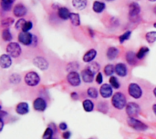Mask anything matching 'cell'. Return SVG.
<instances>
[{
  "mask_svg": "<svg viewBox=\"0 0 156 139\" xmlns=\"http://www.w3.org/2000/svg\"><path fill=\"white\" fill-rule=\"evenodd\" d=\"M112 105L113 106L114 108L118 110L124 109L127 106V100H126V97L124 96V94L122 92L115 93L112 98Z\"/></svg>",
  "mask_w": 156,
  "mask_h": 139,
  "instance_id": "1",
  "label": "cell"
},
{
  "mask_svg": "<svg viewBox=\"0 0 156 139\" xmlns=\"http://www.w3.org/2000/svg\"><path fill=\"white\" fill-rule=\"evenodd\" d=\"M140 12H141V7H140L139 4H137L136 2H133L130 4V5H129V17H130L131 21L137 22L139 19Z\"/></svg>",
  "mask_w": 156,
  "mask_h": 139,
  "instance_id": "2",
  "label": "cell"
},
{
  "mask_svg": "<svg viewBox=\"0 0 156 139\" xmlns=\"http://www.w3.org/2000/svg\"><path fill=\"white\" fill-rule=\"evenodd\" d=\"M127 124L130 127L137 130V131H145L148 129V126L145 125L144 122L136 119L135 117H129L127 119Z\"/></svg>",
  "mask_w": 156,
  "mask_h": 139,
  "instance_id": "3",
  "label": "cell"
},
{
  "mask_svg": "<svg viewBox=\"0 0 156 139\" xmlns=\"http://www.w3.org/2000/svg\"><path fill=\"white\" fill-rule=\"evenodd\" d=\"M25 83L28 86H37L39 82H40V77L38 76V74H37L36 72H28L26 76H25Z\"/></svg>",
  "mask_w": 156,
  "mask_h": 139,
  "instance_id": "4",
  "label": "cell"
},
{
  "mask_svg": "<svg viewBox=\"0 0 156 139\" xmlns=\"http://www.w3.org/2000/svg\"><path fill=\"white\" fill-rule=\"evenodd\" d=\"M6 52L7 55H9L11 57L16 58L21 55V47L17 43L11 42L6 46Z\"/></svg>",
  "mask_w": 156,
  "mask_h": 139,
  "instance_id": "5",
  "label": "cell"
},
{
  "mask_svg": "<svg viewBox=\"0 0 156 139\" xmlns=\"http://www.w3.org/2000/svg\"><path fill=\"white\" fill-rule=\"evenodd\" d=\"M128 92H129V95L132 97L135 98V99H139L143 96V89L136 83H131L129 85V86H128Z\"/></svg>",
  "mask_w": 156,
  "mask_h": 139,
  "instance_id": "6",
  "label": "cell"
},
{
  "mask_svg": "<svg viewBox=\"0 0 156 139\" xmlns=\"http://www.w3.org/2000/svg\"><path fill=\"white\" fill-rule=\"evenodd\" d=\"M125 110H126V114L129 116V117H136L137 116H139L141 108L138 104H136L134 102H131V103L127 104Z\"/></svg>",
  "mask_w": 156,
  "mask_h": 139,
  "instance_id": "7",
  "label": "cell"
},
{
  "mask_svg": "<svg viewBox=\"0 0 156 139\" xmlns=\"http://www.w3.org/2000/svg\"><path fill=\"white\" fill-rule=\"evenodd\" d=\"M67 80L68 83L71 86H79L81 83L80 76L78 72H69L67 76Z\"/></svg>",
  "mask_w": 156,
  "mask_h": 139,
  "instance_id": "8",
  "label": "cell"
},
{
  "mask_svg": "<svg viewBox=\"0 0 156 139\" xmlns=\"http://www.w3.org/2000/svg\"><path fill=\"white\" fill-rule=\"evenodd\" d=\"M33 38H34V36L30 34L29 32H21L18 35V41L25 46L32 45Z\"/></svg>",
  "mask_w": 156,
  "mask_h": 139,
  "instance_id": "9",
  "label": "cell"
},
{
  "mask_svg": "<svg viewBox=\"0 0 156 139\" xmlns=\"http://www.w3.org/2000/svg\"><path fill=\"white\" fill-rule=\"evenodd\" d=\"M33 107L36 111L38 112H44L47 107H48V104L46 102V100L42 97H37L34 102H33Z\"/></svg>",
  "mask_w": 156,
  "mask_h": 139,
  "instance_id": "10",
  "label": "cell"
},
{
  "mask_svg": "<svg viewBox=\"0 0 156 139\" xmlns=\"http://www.w3.org/2000/svg\"><path fill=\"white\" fill-rule=\"evenodd\" d=\"M100 94L103 98H109L112 97L113 90L112 86H110L109 84H103L100 88Z\"/></svg>",
  "mask_w": 156,
  "mask_h": 139,
  "instance_id": "11",
  "label": "cell"
},
{
  "mask_svg": "<svg viewBox=\"0 0 156 139\" xmlns=\"http://www.w3.org/2000/svg\"><path fill=\"white\" fill-rule=\"evenodd\" d=\"M33 63H34V65L36 66H37L42 71H46L48 68V62L45 58H43L41 56L35 57L34 60H33Z\"/></svg>",
  "mask_w": 156,
  "mask_h": 139,
  "instance_id": "12",
  "label": "cell"
},
{
  "mask_svg": "<svg viewBox=\"0 0 156 139\" xmlns=\"http://www.w3.org/2000/svg\"><path fill=\"white\" fill-rule=\"evenodd\" d=\"M81 78L85 83H91L94 80V74L89 68H85L81 71Z\"/></svg>",
  "mask_w": 156,
  "mask_h": 139,
  "instance_id": "13",
  "label": "cell"
},
{
  "mask_svg": "<svg viewBox=\"0 0 156 139\" xmlns=\"http://www.w3.org/2000/svg\"><path fill=\"white\" fill-rule=\"evenodd\" d=\"M16 112L20 116H25L29 112V106L26 102L19 103L16 107Z\"/></svg>",
  "mask_w": 156,
  "mask_h": 139,
  "instance_id": "14",
  "label": "cell"
},
{
  "mask_svg": "<svg viewBox=\"0 0 156 139\" xmlns=\"http://www.w3.org/2000/svg\"><path fill=\"white\" fill-rule=\"evenodd\" d=\"M115 73L122 77H124L128 75V69L127 66L123 63H119L115 66Z\"/></svg>",
  "mask_w": 156,
  "mask_h": 139,
  "instance_id": "15",
  "label": "cell"
},
{
  "mask_svg": "<svg viewBox=\"0 0 156 139\" xmlns=\"http://www.w3.org/2000/svg\"><path fill=\"white\" fill-rule=\"evenodd\" d=\"M12 65V59L9 55H2L0 57V66L4 69L9 68Z\"/></svg>",
  "mask_w": 156,
  "mask_h": 139,
  "instance_id": "16",
  "label": "cell"
},
{
  "mask_svg": "<svg viewBox=\"0 0 156 139\" xmlns=\"http://www.w3.org/2000/svg\"><path fill=\"white\" fill-rule=\"evenodd\" d=\"M27 14V8L22 4H17L14 8V15L17 17H22Z\"/></svg>",
  "mask_w": 156,
  "mask_h": 139,
  "instance_id": "17",
  "label": "cell"
},
{
  "mask_svg": "<svg viewBox=\"0 0 156 139\" xmlns=\"http://www.w3.org/2000/svg\"><path fill=\"white\" fill-rule=\"evenodd\" d=\"M97 56V51L95 49H90L84 56H83V61L85 63H90L92 62Z\"/></svg>",
  "mask_w": 156,
  "mask_h": 139,
  "instance_id": "18",
  "label": "cell"
},
{
  "mask_svg": "<svg viewBox=\"0 0 156 139\" xmlns=\"http://www.w3.org/2000/svg\"><path fill=\"white\" fill-rule=\"evenodd\" d=\"M119 54H120V50L117 47L111 46L107 50V58L110 60H113L119 56Z\"/></svg>",
  "mask_w": 156,
  "mask_h": 139,
  "instance_id": "19",
  "label": "cell"
},
{
  "mask_svg": "<svg viewBox=\"0 0 156 139\" xmlns=\"http://www.w3.org/2000/svg\"><path fill=\"white\" fill-rule=\"evenodd\" d=\"M137 54H135L133 51H129L126 53V61L130 65H135L137 62Z\"/></svg>",
  "mask_w": 156,
  "mask_h": 139,
  "instance_id": "20",
  "label": "cell"
},
{
  "mask_svg": "<svg viewBox=\"0 0 156 139\" xmlns=\"http://www.w3.org/2000/svg\"><path fill=\"white\" fill-rule=\"evenodd\" d=\"M58 16H59L61 19L67 20L68 18L70 17L71 13L69 12V10L68 8H66V7H60V8L58 9Z\"/></svg>",
  "mask_w": 156,
  "mask_h": 139,
  "instance_id": "21",
  "label": "cell"
},
{
  "mask_svg": "<svg viewBox=\"0 0 156 139\" xmlns=\"http://www.w3.org/2000/svg\"><path fill=\"white\" fill-rule=\"evenodd\" d=\"M82 107H83V109L90 113V112H92L93 109H94V104L91 100L90 99H85L83 102H82Z\"/></svg>",
  "mask_w": 156,
  "mask_h": 139,
  "instance_id": "22",
  "label": "cell"
},
{
  "mask_svg": "<svg viewBox=\"0 0 156 139\" xmlns=\"http://www.w3.org/2000/svg\"><path fill=\"white\" fill-rule=\"evenodd\" d=\"M92 9L95 13H101L104 9H105V4L102 3V2H100V1H95L93 3V5H92Z\"/></svg>",
  "mask_w": 156,
  "mask_h": 139,
  "instance_id": "23",
  "label": "cell"
},
{
  "mask_svg": "<svg viewBox=\"0 0 156 139\" xmlns=\"http://www.w3.org/2000/svg\"><path fill=\"white\" fill-rule=\"evenodd\" d=\"M72 5L78 10H82L87 5V0H72Z\"/></svg>",
  "mask_w": 156,
  "mask_h": 139,
  "instance_id": "24",
  "label": "cell"
},
{
  "mask_svg": "<svg viewBox=\"0 0 156 139\" xmlns=\"http://www.w3.org/2000/svg\"><path fill=\"white\" fill-rule=\"evenodd\" d=\"M69 20L71 22V24L73 25H80V15L79 14H76V13H71L70 15V17H69Z\"/></svg>",
  "mask_w": 156,
  "mask_h": 139,
  "instance_id": "25",
  "label": "cell"
},
{
  "mask_svg": "<svg viewBox=\"0 0 156 139\" xmlns=\"http://www.w3.org/2000/svg\"><path fill=\"white\" fill-rule=\"evenodd\" d=\"M15 2V0H1V6L2 9L5 11H9L12 7V4Z\"/></svg>",
  "mask_w": 156,
  "mask_h": 139,
  "instance_id": "26",
  "label": "cell"
},
{
  "mask_svg": "<svg viewBox=\"0 0 156 139\" xmlns=\"http://www.w3.org/2000/svg\"><path fill=\"white\" fill-rule=\"evenodd\" d=\"M145 39L149 44H153L156 41V31H151L148 32L145 35Z\"/></svg>",
  "mask_w": 156,
  "mask_h": 139,
  "instance_id": "27",
  "label": "cell"
},
{
  "mask_svg": "<svg viewBox=\"0 0 156 139\" xmlns=\"http://www.w3.org/2000/svg\"><path fill=\"white\" fill-rule=\"evenodd\" d=\"M97 108L102 114H107L109 111V106L106 102H100L97 106Z\"/></svg>",
  "mask_w": 156,
  "mask_h": 139,
  "instance_id": "28",
  "label": "cell"
},
{
  "mask_svg": "<svg viewBox=\"0 0 156 139\" xmlns=\"http://www.w3.org/2000/svg\"><path fill=\"white\" fill-rule=\"evenodd\" d=\"M2 38L3 40L6 41V42H10L12 40V35H11V32L8 28H5L3 30L2 32Z\"/></svg>",
  "mask_w": 156,
  "mask_h": 139,
  "instance_id": "29",
  "label": "cell"
},
{
  "mask_svg": "<svg viewBox=\"0 0 156 139\" xmlns=\"http://www.w3.org/2000/svg\"><path fill=\"white\" fill-rule=\"evenodd\" d=\"M148 52H149V48H148V47H146V46L141 47V48L139 49V52L137 53V58H138L139 60L143 59V58L146 56V54H147Z\"/></svg>",
  "mask_w": 156,
  "mask_h": 139,
  "instance_id": "30",
  "label": "cell"
},
{
  "mask_svg": "<svg viewBox=\"0 0 156 139\" xmlns=\"http://www.w3.org/2000/svg\"><path fill=\"white\" fill-rule=\"evenodd\" d=\"M115 73V67L112 65H107L104 67V74L108 76H112Z\"/></svg>",
  "mask_w": 156,
  "mask_h": 139,
  "instance_id": "31",
  "label": "cell"
},
{
  "mask_svg": "<svg viewBox=\"0 0 156 139\" xmlns=\"http://www.w3.org/2000/svg\"><path fill=\"white\" fill-rule=\"evenodd\" d=\"M53 136H54V129H52L51 127H48L44 134H43V139H52L53 138Z\"/></svg>",
  "mask_w": 156,
  "mask_h": 139,
  "instance_id": "32",
  "label": "cell"
},
{
  "mask_svg": "<svg viewBox=\"0 0 156 139\" xmlns=\"http://www.w3.org/2000/svg\"><path fill=\"white\" fill-rule=\"evenodd\" d=\"M87 68H89L94 75H95V73H99V71H100V66H99V64L98 63H96V62H92V63H90L88 66H87Z\"/></svg>",
  "mask_w": 156,
  "mask_h": 139,
  "instance_id": "33",
  "label": "cell"
},
{
  "mask_svg": "<svg viewBox=\"0 0 156 139\" xmlns=\"http://www.w3.org/2000/svg\"><path fill=\"white\" fill-rule=\"evenodd\" d=\"M20 80H21V77L18 74H13L9 77V81L13 85H17L20 82Z\"/></svg>",
  "mask_w": 156,
  "mask_h": 139,
  "instance_id": "34",
  "label": "cell"
},
{
  "mask_svg": "<svg viewBox=\"0 0 156 139\" xmlns=\"http://www.w3.org/2000/svg\"><path fill=\"white\" fill-rule=\"evenodd\" d=\"M110 85L112 86V88H115V89H118L121 86L120 82L118 81L117 77H115V76H111V78H110Z\"/></svg>",
  "mask_w": 156,
  "mask_h": 139,
  "instance_id": "35",
  "label": "cell"
},
{
  "mask_svg": "<svg viewBox=\"0 0 156 139\" xmlns=\"http://www.w3.org/2000/svg\"><path fill=\"white\" fill-rule=\"evenodd\" d=\"M87 94L91 98H97L98 96H99V92L96 88L94 87H90L88 90H87Z\"/></svg>",
  "mask_w": 156,
  "mask_h": 139,
  "instance_id": "36",
  "label": "cell"
},
{
  "mask_svg": "<svg viewBox=\"0 0 156 139\" xmlns=\"http://www.w3.org/2000/svg\"><path fill=\"white\" fill-rule=\"evenodd\" d=\"M13 23H14V19L12 17H7V18H5V19L2 20L1 25L3 27H5L6 28V27H9Z\"/></svg>",
  "mask_w": 156,
  "mask_h": 139,
  "instance_id": "37",
  "label": "cell"
},
{
  "mask_svg": "<svg viewBox=\"0 0 156 139\" xmlns=\"http://www.w3.org/2000/svg\"><path fill=\"white\" fill-rule=\"evenodd\" d=\"M131 35H132V32H131V31H127V32L123 33V34L119 37L120 43H122H122H124L126 40H128V39L130 38Z\"/></svg>",
  "mask_w": 156,
  "mask_h": 139,
  "instance_id": "38",
  "label": "cell"
},
{
  "mask_svg": "<svg viewBox=\"0 0 156 139\" xmlns=\"http://www.w3.org/2000/svg\"><path fill=\"white\" fill-rule=\"evenodd\" d=\"M27 23V21L24 18H20L17 20V22L16 23V29H22L25 25V24Z\"/></svg>",
  "mask_w": 156,
  "mask_h": 139,
  "instance_id": "39",
  "label": "cell"
},
{
  "mask_svg": "<svg viewBox=\"0 0 156 139\" xmlns=\"http://www.w3.org/2000/svg\"><path fill=\"white\" fill-rule=\"evenodd\" d=\"M32 27H33V24H32V22L27 21V22L25 24L24 27L22 28V32H28Z\"/></svg>",
  "mask_w": 156,
  "mask_h": 139,
  "instance_id": "40",
  "label": "cell"
},
{
  "mask_svg": "<svg viewBox=\"0 0 156 139\" xmlns=\"http://www.w3.org/2000/svg\"><path fill=\"white\" fill-rule=\"evenodd\" d=\"M95 80H96V82H97L99 85L102 84V82H103V76H102V74H101V72H99V73L97 74V76H95Z\"/></svg>",
  "mask_w": 156,
  "mask_h": 139,
  "instance_id": "41",
  "label": "cell"
},
{
  "mask_svg": "<svg viewBox=\"0 0 156 139\" xmlns=\"http://www.w3.org/2000/svg\"><path fill=\"white\" fill-rule=\"evenodd\" d=\"M58 128L62 131H68V125L65 123V122H61L59 125H58Z\"/></svg>",
  "mask_w": 156,
  "mask_h": 139,
  "instance_id": "42",
  "label": "cell"
},
{
  "mask_svg": "<svg viewBox=\"0 0 156 139\" xmlns=\"http://www.w3.org/2000/svg\"><path fill=\"white\" fill-rule=\"evenodd\" d=\"M70 132L69 131H66V132H64L63 133V135H62V137H63V138L64 139H69L70 137Z\"/></svg>",
  "mask_w": 156,
  "mask_h": 139,
  "instance_id": "43",
  "label": "cell"
},
{
  "mask_svg": "<svg viewBox=\"0 0 156 139\" xmlns=\"http://www.w3.org/2000/svg\"><path fill=\"white\" fill-rule=\"evenodd\" d=\"M71 97L73 98V99H78V95H77V93L76 92H72L71 93Z\"/></svg>",
  "mask_w": 156,
  "mask_h": 139,
  "instance_id": "44",
  "label": "cell"
},
{
  "mask_svg": "<svg viewBox=\"0 0 156 139\" xmlns=\"http://www.w3.org/2000/svg\"><path fill=\"white\" fill-rule=\"evenodd\" d=\"M0 124H1V127H0V131L3 130V127H4V122H3V118L0 117Z\"/></svg>",
  "mask_w": 156,
  "mask_h": 139,
  "instance_id": "45",
  "label": "cell"
},
{
  "mask_svg": "<svg viewBox=\"0 0 156 139\" xmlns=\"http://www.w3.org/2000/svg\"><path fill=\"white\" fill-rule=\"evenodd\" d=\"M153 111H154V115L156 116V104H154V105L153 106Z\"/></svg>",
  "mask_w": 156,
  "mask_h": 139,
  "instance_id": "46",
  "label": "cell"
},
{
  "mask_svg": "<svg viewBox=\"0 0 156 139\" xmlns=\"http://www.w3.org/2000/svg\"><path fill=\"white\" fill-rule=\"evenodd\" d=\"M153 93H154V97H156V87L154 89V91H153Z\"/></svg>",
  "mask_w": 156,
  "mask_h": 139,
  "instance_id": "47",
  "label": "cell"
},
{
  "mask_svg": "<svg viewBox=\"0 0 156 139\" xmlns=\"http://www.w3.org/2000/svg\"><path fill=\"white\" fill-rule=\"evenodd\" d=\"M149 1H151V2H155L156 0H149Z\"/></svg>",
  "mask_w": 156,
  "mask_h": 139,
  "instance_id": "48",
  "label": "cell"
},
{
  "mask_svg": "<svg viewBox=\"0 0 156 139\" xmlns=\"http://www.w3.org/2000/svg\"><path fill=\"white\" fill-rule=\"evenodd\" d=\"M106 1H109V2H112V1H114V0H106Z\"/></svg>",
  "mask_w": 156,
  "mask_h": 139,
  "instance_id": "49",
  "label": "cell"
},
{
  "mask_svg": "<svg viewBox=\"0 0 156 139\" xmlns=\"http://www.w3.org/2000/svg\"><path fill=\"white\" fill-rule=\"evenodd\" d=\"M154 27H156V23H154Z\"/></svg>",
  "mask_w": 156,
  "mask_h": 139,
  "instance_id": "50",
  "label": "cell"
},
{
  "mask_svg": "<svg viewBox=\"0 0 156 139\" xmlns=\"http://www.w3.org/2000/svg\"><path fill=\"white\" fill-rule=\"evenodd\" d=\"M52 139H55V138H52Z\"/></svg>",
  "mask_w": 156,
  "mask_h": 139,
  "instance_id": "51",
  "label": "cell"
}]
</instances>
